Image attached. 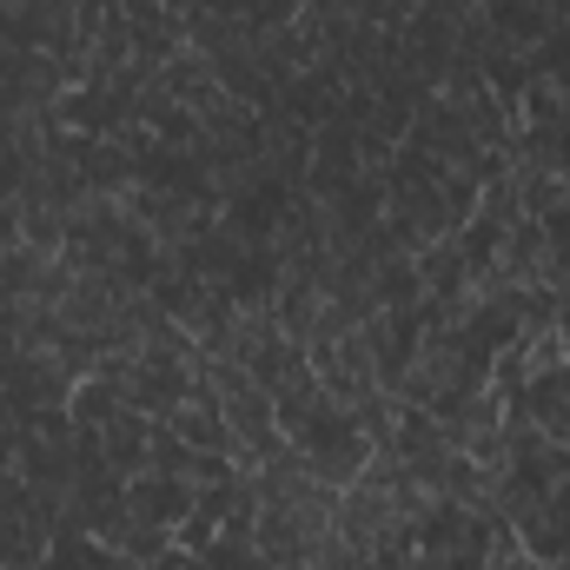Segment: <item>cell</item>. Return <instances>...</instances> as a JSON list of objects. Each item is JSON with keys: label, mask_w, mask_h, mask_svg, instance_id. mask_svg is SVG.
<instances>
[{"label": "cell", "mask_w": 570, "mask_h": 570, "mask_svg": "<svg viewBox=\"0 0 570 570\" xmlns=\"http://www.w3.org/2000/svg\"><path fill=\"white\" fill-rule=\"evenodd\" d=\"M285 444H298L305 471H312V478H325V484H338V491H345L372 458H379V444L358 431L352 412H338V405H318V412H312V425L298 431V438H285Z\"/></svg>", "instance_id": "1"}, {"label": "cell", "mask_w": 570, "mask_h": 570, "mask_svg": "<svg viewBox=\"0 0 570 570\" xmlns=\"http://www.w3.org/2000/svg\"><path fill=\"white\" fill-rule=\"evenodd\" d=\"M127 504H134V518L166 524L179 538V524L199 511V484L193 478H166V471H140V478H127Z\"/></svg>", "instance_id": "3"}, {"label": "cell", "mask_w": 570, "mask_h": 570, "mask_svg": "<svg viewBox=\"0 0 570 570\" xmlns=\"http://www.w3.org/2000/svg\"><path fill=\"white\" fill-rule=\"evenodd\" d=\"M146 570H206V558H199V551H186V544H173L166 558H153Z\"/></svg>", "instance_id": "7"}, {"label": "cell", "mask_w": 570, "mask_h": 570, "mask_svg": "<svg viewBox=\"0 0 570 570\" xmlns=\"http://www.w3.org/2000/svg\"><path fill=\"white\" fill-rule=\"evenodd\" d=\"M0 392H7V405H13L20 419L60 412V405L73 399V372H67L53 352H13V358L0 365Z\"/></svg>", "instance_id": "2"}, {"label": "cell", "mask_w": 570, "mask_h": 570, "mask_svg": "<svg viewBox=\"0 0 570 570\" xmlns=\"http://www.w3.org/2000/svg\"><path fill=\"white\" fill-rule=\"evenodd\" d=\"M67 412H73V425H107V419L120 412V385H107V379L94 372V379H80V385H73Z\"/></svg>", "instance_id": "6"}, {"label": "cell", "mask_w": 570, "mask_h": 570, "mask_svg": "<svg viewBox=\"0 0 570 570\" xmlns=\"http://www.w3.org/2000/svg\"><path fill=\"white\" fill-rule=\"evenodd\" d=\"M100 451H107V464H114L120 478H140L146 458H153V419L134 412V405H120V412L100 425Z\"/></svg>", "instance_id": "5"}, {"label": "cell", "mask_w": 570, "mask_h": 570, "mask_svg": "<svg viewBox=\"0 0 570 570\" xmlns=\"http://www.w3.org/2000/svg\"><path fill=\"white\" fill-rule=\"evenodd\" d=\"M159 87H166L179 107H193V114H213V107L226 100V87H219L213 60H206V53H193V47H179V53L159 67Z\"/></svg>", "instance_id": "4"}]
</instances>
